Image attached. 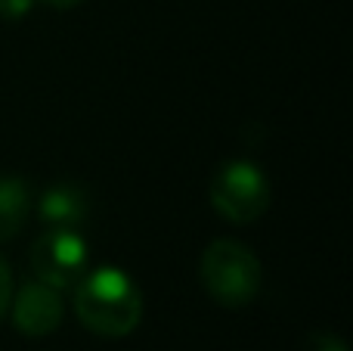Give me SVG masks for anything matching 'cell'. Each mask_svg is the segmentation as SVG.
<instances>
[{"instance_id": "8fae6325", "label": "cell", "mask_w": 353, "mask_h": 351, "mask_svg": "<svg viewBox=\"0 0 353 351\" xmlns=\"http://www.w3.org/2000/svg\"><path fill=\"white\" fill-rule=\"evenodd\" d=\"M43 3L56 6V10H72V6H78L81 0H43Z\"/></svg>"}, {"instance_id": "6da1fadb", "label": "cell", "mask_w": 353, "mask_h": 351, "mask_svg": "<svg viewBox=\"0 0 353 351\" xmlns=\"http://www.w3.org/2000/svg\"><path fill=\"white\" fill-rule=\"evenodd\" d=\"M74 290V314L90 333L103 339L130 336L143 321L140 286L118 267L87 271Z\"/></svg>"}, {"instance_id": "8992f818", "label": "cell", "mask_w": 353, "mask_h": 351, "mask_svg": "<svg viewBox=\"0 0 353 351\" xmlns=\"http://www.w3.org/2000/svg\"><path fill=\"white\" fill-rule=\"evenodd\" d=\"M87 193L78 184H53L41 196V218L50 227H78L87 218Z\"/></svg>"}, {"instance_id": "ba28073f", "label": "cell", "mask_w": 353, "mask_h": 351, "mask_svg": "<svg viewBox=\"0 0 353 351\" xmlns=\"http://www.w3.org/2000/svg\"><path fill=\"white\" fill-rule=\"evenodd\" d=\"M304 351H347L344 339H338L335 333H325V330H313L304 336Z\"/></svg>"}, {"instance_id": "3957f363", "label": "cell", "mask_w": 353, "mask_h": 351, "mask_svg": "<svg viewBox=\"0 0 353 351\" xmlns=\"http://www.w3.org/2000/svg\"><path fill=\"white\" fill-rule=\"evenodd\" d=\"M270 180L254 162H223L208 184L214 211L232 224H251L270 209Z\"/></svg>"}, {"instance_id": "52a82bcc", "label": "cell", "mask_w": 353, "mask_h": 351, "mask_svg": "<svg viewBox=\"0 0 353 351\" xmlns=\"http://www.w3.org/2000/svg\"><path fill=\"white\" fill-rule=\"evenodd\" d=\"M31 215V190L22 178H0V240H12Z\"/></svg>"}, {"instance_id": "7a4b0ae2", "label": "cell", "mask_w": 353, "mask_h": 351, "mask_svg": "<svg viewBox=\"0 0 353 351\" xmlns=\"http://www.w3.org/2000/svg\"><path fill=\"white\" fill-rule=\"evenodd\" d=\"M199 277L220 308H245L261 292V261L239 240H214L201 252Z\"/></svg>"}, {"instance_id": "5b68a950", "label": "cell", "mask_w": 353, "mask_h": 351, "mask_svg": "<svg viewBox=\"0 0 353 351\" xmlns=\"http://www.w3.org/2000/svg\"><path fill=\"white\" fill-rule=\"evenodd\" d=\"M12 311V323L22 336H31V339H41V336H50L59 330L62 323V298L59 290L47 283H25L19 290V296L10 302Z\"/></svg>"}, {"instance_id": "30bf717a", "label": "cell", "mask_w": 353, "mask_h": 351, "mask_svg": "<svg viewBox=\"0 0 353 351\" xmlns=\"http://www.w3.org/2000/svg\"><path fill=\"white\" fill-rule=\"evenodd\" d=\"M31 10V0H0V12L6 16H22Z\"/></svg>"}, {"instance_id": "9c48e42d", "label": "cell", "mask_w": 353, "mask_h": 351, "mask_svg": "<svg viewBox=\"0 0 353 351\" xmlns=\"http://www.w3.org/2000/svg\"><path fill=\"white\" fill-rule=\"evenodd\" d=\"M10 302H12V277H10V265L0 258V321L10 311Z\"/></svg>"}, {"instance_id": "277c9868", "label": "cell", "mask_w": 353, "mask_h": 351, "mask_svg": "<svg viewBox=\"0 0 353 351\" xmlns=\"http://www.w3.org/2000/svg\"><path fill=\"white\" fill-rule=\"evenodd\" d=\"M37 283L53 290H72L87 274V243L74 227H47L28 255Z\"/></svg>"}]
</instances>
